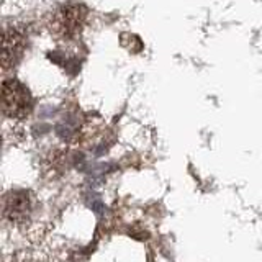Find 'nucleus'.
Listing matches in <instances>:
<instances>
[{
  "label": "nucleus",
  "mask_w": 262,
  "mask_h": 262,
  "mask_svg": "<svg viewBox=\"0 0 262 262\" xmlns=\"http://www.w3.org/2000/svg\"><path fill=\"white\" fill-rule=\"evenodd\" d=\"M33 210V203H31V196L28 192L25 190H16L12 192L5 196L4 202V215L8 218L12 223H25Z\"/></svg>",
  "instance_id": "nucleus-2"
},
{
  "label": "nucleus",
  "mask_w": 262,
  "mask_h": 262,
  "mask_svg": "<svg viewBox=\"0 0 262 262\" xmlns=\"http://www.w3.org/2000/svg\"><path fill=\"white\" fill-rule=\"evenodd\" d=\"M31 108V97L28 90L15 80L4 84V112L10 117H25Z\"/></svg>",
  "instance_id": "nucleus-1"
}]
</instances>
